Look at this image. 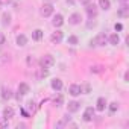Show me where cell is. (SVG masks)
Returning <instances> with one entry per match:
<instances>
[{"mask_svg":"<svg viewBox=\"0 0 129 129\" xmlns=\"http://www.w3.org/2000/svg\"><path fill=\"white\" fill-rule=\"evenodd\" d=\"M53 64H55V58H53L52 55H44V56L40 59V66L44 67V69H50Z\"/></svg>","mask_w":129,"mask_h":129,"instance_id":"1","label":"cell"},{"mask_svg":"<svg viewBox=\"0 0 129 129\" xmlns=\"http://www.w3.org/2000/svg\"><path fill=\"white\" fill-rule=\"evenodd\" d=\"M53 14V6L50 3H44L43 8H41V15L43 17H50Z\"/></svg>","mask_w":129,"mask_h":129,"instance_id":"2","label":"cell"},{"mask_svg":"<svg viewBox=\"0 0 129 129\" xmlns=\"http://www.w3.org/2000/svg\"><path fill=\"white\" fill-rule=\"evenodd\" d=\"M29 93V85L27 84H20L18 85V94H17V99H20V97H23V96H26Z\"/></svg>","mask_w":129,"mask_h":129,"instance_id":"3","label":"cell"},{"mask_svg":"<svg viewBox=\"0 0 129 129\" xmlns=\"http://www.w3.org/2000/svg\"><path fill=\"white\" fill-rule=\"evenodd\" d=\"M87 6V14H88V17H96L97 15V6L96 5H91V3H88V5H85Z\"/></svg>","mask_w":129,"mask_h":129,"instance_id":"4","label":"cell"},{"mask_svg":"<svg viewBox=\"0 0 129 129\" xmlns=\"http://www.w3.org/2000/svg\"><path fill=\"white\" fill-rule=\"evenodd\" d=\"M50 41H52L53 44H58V43H61V41H62V32H61V30H56V32H53V34H52V37H50Z\"/></svg>","mask_w":129,"mask_h":129,"instance_id":"5","label":"cell"},{"mask_svg":"<svg viewBox=\"0 0 129 129\" xmlns=\"http://www.w3.org/2000/svg\"><path fill=\"white\" fill-rule=\"evenodd\" d=\"M106 41H108V38H106V35H105V34H99V35L94 38L96 46H105V44H106Z\"/></svg>","mask_w":129,"mask_h":129,"instance_id":"6","label":"cell"},{"mask_svg":"<svg viewBox=\"0 0 129 129\" xmlns=\"http://www.w3.org/2000/svg\"><path fill=\"white\" fill-rule=\"evenodd\" d=\"M69 93H70L72 96H79V94L82 93V87H79V85L73 84V85H70V88H69Z\"/></svg>","mask_w":129,"mask_h":129,"instance_id":"7","label":"cell"},{"mask_svg":"<svg viewBox=\"0 0 129 129\" xmlns=\"http://www.w3.org/2000/svg\"><path fill=\"white\" fill-rule=\"evenodd\" d=\"M79 108H81V103L79 102H69V105H67V111L69 112H76V111H79Z\"/></svg>","mask_w":129,"mask_h":129,"instance_id":"8","label":"cell"},{"mask_svg":"<svg viewBox=\"0 0 129 129\" xmlns=\"http://www.w3.org/2000/svg\"><path fill=\"white\" fill-rule=\"evenodd\" d=\"M93 117H94V109H93L91 106H88V108L85 109V112H84V120H85V121H91Z\"/></svg>","mask_w":129,"mask_h":129,"instance_id":"9","label":"cell"},{"mask_svg":"<svg viewBox=\"0 0 129 129\" xmlns=\"http://www.w3.org/2000/svg\"><path fill=\"white\" fill-rule=\"evenodd\" d=\"M81 20H82L81 14L75 12V14H72V15H70V18H69V23H70V24H79V23H81Z\"/></svg>","mask_w":129,"mask_h":129,"instance_id":"10","label":"cell"},{"mask_svg":"<svg viewBox=\"0 0 129 129\" xmlns=\"http://www.w3.org/2000/svg\"><path fill=\"white\" fill-rule=\"evenodd\" d=\"M53 26L55 27H59V26H62V23H64V17L61 15V14H56L55 17H53Z\"/></svg>","mask_w":129,"mask_h":129,"instance_id":"11","label":"cell"},{"mask_svg":"<svg viewBox=\"0 0 129 129\" xmlns=\"http://www.w3.org/2000/svg\"><path fill=\"white\" fill-rule=\"evenodd\" d=\"M50 85H52V88H53L55 91H61V90H62V81H61V79H53Z\"/></svg>","mask_w":129,"mask_h":129,"instance_id":"12","label":"cell"},{"mask_svg":"<svg viewBox=\"0 0 129 129\" xmlns=\"http://www.w3.org/2000/svg\"><path fill=\"white\" fill-rule=\"evenodd\" d=\"M105 108H106V100L103 97H99L97 99V103H96V109L97 111H103Z\"/></svg>","mask_w":129,"mask_h":129,"instance_id":"13","label":"cell"},{"mask_svg":"<svg viewBox=\"0 0 129 129\" xmlns=\"http://www.w3.org/2000/svg\"><path fill=\"white\" fill-rule=\"evenodd\" d=\"M12 117H14V109L9 108V106H6V108L3 109V118H5V120H9V118H12Z\"/></svg>","mask_w":129,"mask_h":129,"instance_id":"14","label":"cell"},{"mask_svg":"<svg viewBox=\"0 0 129 129\" xmlns=\"http://www.w3.org/2000/svg\"><path fill=\"white\" fill-rule=\"evenodd\" d=\"M99 6H100L102 9L108 11V9L111 8V2H109V0H99Z\"/></svg>","mask_w":129,"mask_h":129,"instance_id":"15","label":"cell"},{"mask_svg":"<svg viewBox=\"0 0 129 129\" xmlns=\"http://www.w3.org/2000/svg\"><path fill=\"white\" fill-rule=\"evenodd\" d=\"M32 38H34L35 41H40V40L43 38V30H41V29H35V30L32 32Z\"/></svg>","mask_w":129,"mask_h":129,"instance_id":"16","label":"cell"},{"mask_svg":"<svg viewBox=\"0 0 129 129\" xmlns=\"http://www.w3.org/2000/svg\"><path fill=\"white\" fill-rule=\"evenodd\" d=\"M108 40H109V44H112V46H117V44H118V41H120V37H118L117 34H112V35H111Z\"/></svg>","mask_w":129,"mask_h":129,"instance_id":"17","label":"cell"},{"mask_svg":"<svg viewBox=\"0 0 129 129\" xmlns=\"http://www.w3.org/2000/svg\"><path fill=\"white\" fill-rule=\"evenodd\" d=\"M26 43H27V38H26L23 34L17 37V44H18V46H21V47H23V46H26Z\"/></svg>","mask_w":129,"mask_h":129,"instance_id":"18","label":"cell"},{"mask_svg":"<svg viewBox=\"0 0 129 129\" xmlns=\"http://www.w3.org/2000/svg\"><path fill=\"white\" fill-rule=\"evenodd\" d=\"M2 97H3L5 100H8V99H11V97H12V91H11L9 88H5V90L2 91Z\"/></svg>","mask_w":129,"mask_h":129,"instance_id":"19","label":"cell"},{"mask_svg":"<svg viewBox=\"0 0 129 129\" xmlns=\"http://www.w3.org/2000/svg\"><path fill=\"white\" fill-rule=\"evenodd\" d=\"M53 102H55V105H56V106H61V105L64 103V97H62L61 94H56V96L53 97Z\"/></svg>","mask_w":129,"mask_h":129,"instance_id":"20","label":"cell"},{"mask_svg":"<svg viewBox=\"0 0 129 129\" xmlns=\"http://www.w3.org/2000/svg\"><path fill=\"white\" fill-rule=\"evenodd\" d=\"M9 21H11V15L8 12H5L3 14V24H9Z\"/></svg>","mask_w":129,"mask_h":129,"instance_id":"21","label":"cell"},{"mask_svg":"<svg viewBox=\"0 0 129 129\" xmlns=\"http://www.w3.org/2000/svg\"><path fill=\"white\" fill-rule=\"evenodd\" d=\"M67 41H69V44H73V46H75V44H78V37L72 35V37H69V40H67Z\"/></svg>","mask_w":129,"mask_h":129,"instance_id":"22","label":"cell"},{"mask_svg":"<svg viewBox=\"0 0 129 129\" xmlns=\"http://www.w3.org/2000/svg\"><path fill=\"white\" fill-rule=\"evenodd\" d=\"M117 109H118V103H117V102H112V103L109 105V111H111V112H115Z\"/></svg>","mask_w":129,"mask_h":129,"instance_id":"23","label":"cell"},{"mask_svg":"<svg viewBox=\"0 0 129 129\" xmlns=\"http://www.w3.org/2000/svg\"><path fill=\"white\" fill-rule=\"evenodd\" d=\"M118 15H120V17H126V15H127V8H126V6H123V8L118 11Z\"/></svg>","mask_w":129,"mask_h":129,"instance_id":"24","label":"cell"},{"mask_svg":"<svg viewBox=\"0 0 129 129\" xmlns=\"http://www.w3.org/2000/svg\"><path fill=\"white\" fill-rule=\"evenodd\" d=\"M49 75V72H47V69H44V67H41V72H40V78H46Z\"/></svg>","mask_w":129,"mask_h":129,"instance_id":"25","label":"cell"},{"mask_svg":"<svg viewBox=\"0 0 129 129\" xmlns=\"http://www.w3.org/2000/svg\"><path fill=\"white\" fill-rule=\"evenodd\" d=\"M102 72V67H93L91 69V73H100Z\"/></svg>","mask_w":129,"mask_h":129,"instance_id":"26","label":"cell"},{"mask_svg":"<svg viewBox=\"0 0 129 129\" xmlns=\"http://www.w3.org/2000/svg\"><path fill=\"white\" fill-rule=\"evenodd\" d=\"M12 0H0V5H9Z\"/></svg>","mask_w":129,"mask_h":129,"instance_id":"27","label":"cell"},{"mask_svg":"<svg viewBox=\"0 0 129 129\" xmlns=\"http://www.w3.org/2000/svg\"><path fill=\"white\" fill-rule=\"evenodd\" d=\"M114 29H115V30H121V29H123V26H121L120 23H117V24L114 26Z\"/></svg>","mask_w":129,"mask_h":129,"instance_id":"28","label":"cell"},{"mask_svg":"<svg viewBox=\"0 0 129 129\" xmlns=\"http://www.w3.org/2000/svg\"><path fill=\"white\" fill-rule=\"evenodd\" d=\"M5 43V35H2V34H0V46H2Z\"/></svg>","mask_w":129,"mask_h":129,"instance_id":"29","label":"cell"},{"mask_svg":"<svg viewBox=\"0 0 129 129\" xmlns=\"http://www.w3.org/2000/svg\"><path fill=\"white\" fill-rule=\"evenodd\" d=\"M81 3L82 5H88V3H91V0H81Z\"/></svg>","mask_w":129,"mask_h":129,"instance_id":"30","label":"cell"},{"mask_svg":"<svg viewBox=\"0 0 129 129\" xmlns=\"http://www.w3.org/2000/svg\"><path fill=\"white\" fill-rule=\"evenodd\" d=\"M67 3H70V5H72V3H73V0H67Z\"/></svg>","mask_w":129,"mask_h":129,"instance_id":"31","label":"cell"},{"mask_svg":"<svg viewBox=\"0 0 129 129\" xmlns=\"http://www.w3.org/2000/svg\"><path fill=\"white\" fill-rule=\"evenodd\" d=\"M121 2H126V0H121Z\"/></svg>","mask_w":129,"mask_h":129,"instance_id":"32","label":"cell"}]
</instances>
